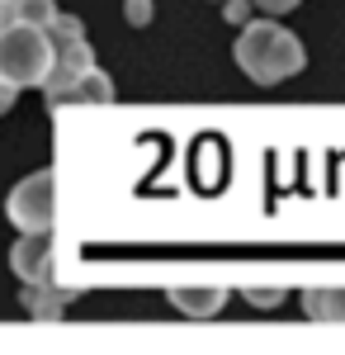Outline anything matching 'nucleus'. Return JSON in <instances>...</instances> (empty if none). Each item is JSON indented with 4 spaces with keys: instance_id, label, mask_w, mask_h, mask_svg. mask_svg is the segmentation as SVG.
I'll use <instances>...</instances> for the list:
<instances>
[{
    "instance_id": "1",
    "label": "nucleus",
    "mask_w": 345,
    "mask_h": 355,
    "mask_svg": "<svg viewBox=\"0 0 345 355\" xmlns=\"http://www.w3.org/2000/svg\"><path fill=\"white\" fill-rule=\"evenodd\" d=\"M237 67L251 76L256 85H279L298 76L303 67H308V53H303V38L284 28L279 19H246L237 33Z\"/></svg>"
},
{
    "instance_id": "2",
    "label": "nucleus",
    "mask_w": 345,
    "mask_h": 355,
    "mask_svg": "<svg viewBox=\"0 0 345 355\" xmlns=\"http://www.w3.org/2000/svg\"><path fill=\"white\" fill-rule=\"evenodd\" d=\"M53 33L43 24H0V81L19 85H43L48 81V71H53Z\"/></svg>"
},
{
    "instance_id": "3",
    "label": "nucleus",
    "mask_w": 345,
    "mask_h": 355,
    "mask_svg": "<svg viewBox=\"0 0 345 355\" xmlns=\"http://www.w3.org/2000/svg\"><path fill=\"white\" fill-rule=\"evenodd\" d=\"M5 214L19 232H53L57 227V175L53 171H33L24 175L10 199H5Z\"/></svg>"
},
{
    "instance_id": "4",
    "label": "nucleus",
    "mask_w": 345,
    "mask_h": 355,
    "mask_svg": "<svg viewBox=\"0 0 345 355\" xmlns=\"http://www.w3.org/2000/svg\"><path fill=\"white\" fill-rule=\"evenodd\" d=\"M53 48H57V57H53V71H48L43 90H48V105L62 110V105H67V95H71V85L95 67V53H90V43H85V38H62V43H53Z\"/></svg>"
},
{
    "instance_id": "5",
    "label": "nucleus",
    "mask_w": 345,
    "mask_h": 355,
    "mask_svg": "<svg viewBox=\"0 0 345 355\" xmlns=\"http://www.w3.org/2000/svg\"><path fill=\"white\" fill-rule=\"evenodd\" d=\"M10 270L19 275L24 284L53 279V270H57L53 232H19V242H15V251H10Z\"/></svg>"
},
{
    "instance_id": "6",
    "label": "nucleus",
    "mask_w": 345,
    "mask_h": 355,
    "mask_svg": "<svg viewBox=\"0 0 345 355\" xmlns=\"http://www.w3.org/2000/svg\"><path fill=\"white\" fill-rule=\"evenodd\" d=\"M166 299H170V308H180L185 318H218L222 303H227V289L222 284H180Z\"/></svg>"
},
{
    "instance_id": "7",
    "label": "nucleus",
    "mask_w": 345,
    "mask_h": 355,
    "mask_svg": "<svg viewBox=\"0 0 345 355\" xmlns=\"http://www.w3.org/2000/svg\"><path fill=\"white\" fill-rule=\"evenodd\" d=\"M76 299V289H62V284H53V279H38V284H24V294H19V303L28 308V318H57L67 303Z\"/></svg>"
},
{
    "instance_id": "8",
    "label": "nucleus",
    "mask_w": 345,
    "mask_h": 355,
    "mask_svg": "<svg viewBox=\"0 0 345 355\" xmlns=\"http://www.w3.org/2000/svg\"><path fill=\"white\" fill-rule=\"evenodd\" d=\"M53 24L57 19V0H0V24Z\"/></svg>"
},
{
    "instance_id": "9",
    "label": "nucleus",
    "mask_w": 345,
    "mask_h": 355,
    "mask_svg": "<svg viewBox=\"0 0 345 355\" xmlns=\"http://www.w3.org/2000/svg\"><path fill=\"white\" fill-rule=\"evenodd\" d=\"M303 313L317 322H345V289H308Z\"/></svg>"
},
{
    "instance_id": "10",
    "label": "nucleus",
    "mask_w": 345,
    "mask_h": 355,
    "mask_svg": "<svg viewBox=\"0 0 345 355\" xmlns=\"http://www.w3.org/2000/svg\"><path fill=\"white\" fill-rule=\"evenodd\" d=\"M114 100V81H109L100 67H90L76 85H71V95H67V105H109Z\"/></svg>"
},
{
    "instance_id": "11",
    "label": "nucleus",
    "mask_w": 345,
    "mask_h": 355,
    "mask_svg": "<svg viewBox=\"0 0 345 355\" xmlns=\"http://www.w3.org/2000/svg\"><path fill=\"white\" fill-rule=\"evenodd\" d=\"M48 33H53V43H62V38H85L80 19H76V15H62V10H57V19L48 24Z\"/></svg>"
},
{
    "instance_id": "12",
    "label": "nucleus",
    "mask_w": 345,
    "mask_h": 355,
    "mask_svg": "<svg viewBox=\"0 0 345 355\" xmlns=\"http://www.w3.org/2000/svg\"><path fill=\"white\" fill-rule=\"evenodd\" d=\"M123 10H128V24H137V28L152 19V0H128Z\"/></svg>"
},
{
    "instance_id": "13",
    "label": "nucleus",
    "mask_w": 345,
    "mask_h": 355,
    "mask_svg": "<svg viewBox=\"0 0 345 355\" xmlns=\"http://www.w3.org/2000/svg\"><path fill=\"white\" fill-rule=\"evenodd\" d=\"M246 299L256 303V308H269V303L284 299V289H246Z\"/></svg>"
},
{
    "instance_id": "14",
    "label": "nucleus",
    "mask_w": 345,
    "mask_h": 355,
    "mask_svg": "<svg viewBox=\"0 0 345 355\" xmlns=\"http://www.w3.org/2000/svg\"><path fill=\"white\" fill-rule=\"evenodd\" d=\"M251 19V0H227V24H246Z\"/></svg>"
},
{
    "instance_id": "15",
    "label": "nucleus",
    "mask_w": 345,
    "mask_h": 355,
    "mask_svg": "<svg viewBox=\"0 0 345 355\" xmlns=\"http://www.w3.org/2000/svg\"><path fill=\"white\" fill-rule=\"evenodd\" d=\"M251 5H256L260 15H289V10L298 5V0H251Z\"/></svg>"
},
{
    "instance_id": "16",
    "label": "nucleus",
    "mask_w": 345,
    "mask_h": 355,
    "mask_svg": "<svg viewBox=\"0 0 345 355\" xmlns=\"http://www.w3.org/2000/svg\"><path fill=\"white\" fill-rule=\"evenodd\" d=\"M15 95H19V85H10V81H0V114L15 105Z\"/></svg>"
}]
</instances>
